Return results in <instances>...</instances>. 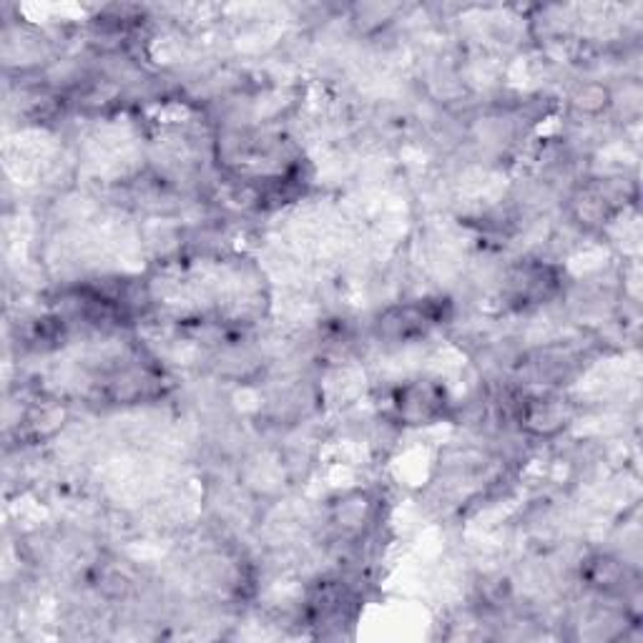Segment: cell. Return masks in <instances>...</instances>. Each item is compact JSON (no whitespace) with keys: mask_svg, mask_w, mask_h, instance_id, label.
I'll return each instance as SVG.
<instances>
[{"mask_svg":"<svg viewBox=\"0 0 643 643\" xmlns=\"http://www.w3.org/2000/svg\"><path fill=\"white\" fill-rule=\"evenodd\" d=\"M443 398L433 384H408L398 392L394 410L400 418H405L412 425H428L430 420L443 415Z\"/></svg>","mask_w":643,"mask_h":643,"instance_id":"obj_1","label":"cell"}]
</instances>
